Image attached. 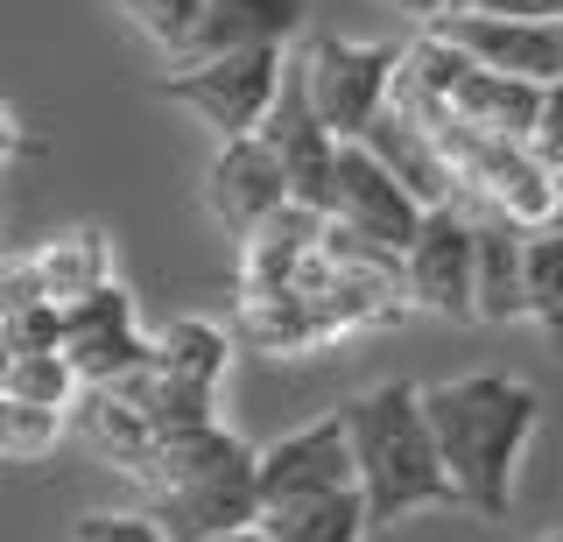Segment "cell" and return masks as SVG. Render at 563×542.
Wrapping results in <instances>:
<instances>
[{
    "instance_id": "16",
    "label": "cell",
    "mask_w": 563,
    "mask_h": 542,
    "mask_svg": "<svg viewBox=\"0 0 563 542\" xmlns=\"http://www.w3.org/2000/svg\"><path fill=\"white\" fill-rule=\"evenodd\" d=\"M233 339L254 345V353H268V360H303V353H324L331 345L303 289H240Z\"/></svg>"
},
{
    "instance_id": "35",
    "label": "cell",
    "mask_w": 563,
    "mask_h": 542,
    "mask_svg": "<svg viewBox=\"0 0 563 542\" xmlns=\"http://www.w3.org/2000/svg\"><path fill=\"white\" fill-rule=\"evenodd\" d=\"M0 240H8V204H0ZM0 254H8V247H0Z\"/></svg>"
},
{
    "instance_id": "11",
    "label": "cell",
    "mask_w": 563,
    "mask_h": 542,
    "mask_svg": "<svg viewBox=\"0 0 563 542\" xmlns=\"http://www.w3.org/2000/svg\"><path fill=\"white\" fill-rule=\"evenodd\" d=\"M198 198H205L211 225H225L233 240H246L268 212L289 204V169H282V155L268 148V134H240V142L211 148Z\"/></svg>"
},
{
    "instance_id": "37",
    "label": "cell",
    "mask_w": 563,
    "mask_h": 542,
    "mask_svg": "<svg viewBox=\"0 0 563 542\" xmlns=\"http://www.w3.org/2000/svg\"><path fill=\"white\" fill-rule=\"evenodd\" d=\"M457 8H479V0H451V14H457Z\"/></svg>"
},
{
    "instance_id": "3",
    "label": "cell",
    "mask_w": 563,
    "mask_h": 542,
    "mask_svg": "<svg viewBox=\"0 0 563 542\" xmlns=\"http://www.w3.org/2000/svg\"><path fill=\"white\" fill-rule=\"evenodd\" d=\"M134 486H148V515L163 521L169 542H205V535L261 521L254 444H240L225 423L155 436V451L134 472Z\"/></svg>"
},
{
    "instance_id": "9",
    "label": "cell",
    "mask_w": 563,
    "mask_h": 542,
    "mask_svg": "<svg viewBox=\"0 0 563 542\" xmlns=\"http://www.w3.org/2000/svg\"><path fill=\"white\" fill-rule=\"evenodd\" d=\"M64 353L78 366L85 388H106V380H128L155 360V331H141L134 289L128 283H106L92 296L64 310Z\"/></svg>"
},
{
    "instance_id": "22",
    "label": "cell",
    "mask_w": 563,
    "mask_h": 542,
    "mask_svg": "<svg viewBox=\"0 0 563 542\" xmlns=\"http://www.w3.org/2000/svg\"><path fill=\"white\" fill-rule=\"evenodd\" d=\"M261 529L275 542H366L374 515H366V494L345 486V494H317V500H289V507H268Z\"/></svg>"
},
{
    "instance_id": "36",
    "label": "cell",
    "mask_w": 563,
    "mask_h": 542,
    "mask_svg": "<svg viewBox=\"0 0 563 542\" xmlns=\"http://www.w3.org/2000/svg\"><path fill=\"white\" fill-rule=\"evenodd\" d=\"M536 542H563V529H550V535H536Z\"/></svg>"
},
{
    "instance_id": "34",
    "label": "cell",
    "mask_w": 563,
    "mask_h": 542,
    "mask_svg": "<svg viewBox=\"0 0 563 542\" xmlns=\"http://www.w3.org/2000/svg\"><path fill=\"white\" fill-rule=\"evenodd\" d=\"M8 360H14V345H8V331H0V380H8Z\"/></svg>"
},
{
    "instance_id": "28",
    "label": "cell",
    "mask_w": 563,
    "mask_h": 542,
    "mask_svg": "<svg viewBox=\"0 0 563 542\" xmlns=\"http://www.w3.org/2000/svg\"><path fill=\"white\" fill-rule=\"evenodd\" d=\"M29 303H49L43 275H35V254H0V318H14Z\"/></svg>"
},
{
    "instance_id": "24",
    "label": "cell",
    "mask_w": 563,
    "mask_h": 542,
    "mask_svg": "<svg viewBox=\"0 0 563 542\" xmlns=\"http://www.w3.org/2000/svg\"><path fill=\"white\" fill-rule=\"evenodd\" d=\"M70 436V409H43V401L0 395V465H35Z\"/></svg>"
},
{
    "instance_id": "27",
    "label": "cell",
    "mask_w": 563,
    "mask_h": 542,
    "mask_svg": "<svg viewBox=\"0 0 563 542\" xmlns=\"http://www.w3.org/2000/svg\"><path fill=\"white\" fill-rule=\"evenodd\" d=\"M70 542H169V535H163V521L141 507V515H78Z\"/></svg>"
},
{
    "instance_id": "23",
    "label": "cell",
    "mask_w": 563,
    "mask_h": 542,
    "mask_svg": "<svg viewBox=\"0 0 563 542\" xmlns=\"http://www.w3.org/2000/svg\"><path fill=\"white\" fill-rule=\"evenodd\" d=\"M521 289H528V324H536L542 339H550V353L563 360V225H542V233H528Z\"/></svg>"
},
{
    "instance_id": "18",
    "label": "cell",
    "mask_w": 563,
    "mask_h": 542,
    "mask_svg": "<svg viewBox=\"0 0 563 542\" xmlns=\"http://www.w3.org/2000/svg\"><path fill=\"white\" fill-rule=\"evenodd\" d=\"M479 219V324H528V233L500 212H472Z\"/></svg>"
},
{
    "instance_id": "12",
    "label": "cell",
    "mask_w": 563,
    "mask_h": 542,
    "mask_svg": "<svg viewBox=\"0 0 563 542\" xmlns=\"http://www.w3.org/2000/svg\"><path fill=\"white\" fill-rule=\"evenodd\" d=\"M430 29L444 43H457L472 64H486V71H507V78H528V85L563 78V22H528V14L457 8V14H437Z\"/></svg>"
},
{
    "instance_id": "20",
    "label": "cell",
    "mask_w": 563,
    "mask_h": 542,
    "mask_svg": "<svg viewBox=\"0 0 563 542\" xmlns=\"http://www.w3.org/2000/svg\"><path fill=\"white\" fill-rule=\"evenodd\" d=\"M35 275H43V296L57 310H70L78 296H92L113 283V240L99 233V225H70V233L43 240L35 247Z\"/></svg>"
},
{
    "instance_id": "33",
    "label": "cell",
    "mask_w": 563,
    "mask_h": 542,
    "mask_svg": "<svg viewBox=\"0 0 563 542\" xmlns=\"http://www.w3.org/2000/svg\"><path fill=\"white\" fill-rule=\"evenodd\" d=\"M205 542H275L261 521H246V529H225V535H205Z\"/></svg>"
},
{
    "instance_id": "17",
    "label": "cell",
    "mask_w": 563,
    "mask_h": 542,
    "mask_svg": "<svg viewBox=\"0 0 563 542\" xmlns=\"http://www.w3.org/2000/svg\"><path fill=\"white\" fill-rule=\"evenodd\" d=\"M536 113H542V85L486 71V64L465 57V71H457V85H451V120H465V128H479V134L528 142V134H536Z\"/></svg>"
},
{
    "instance_id": "4",
    "label": "cell",
    "mask_w": 563,
    "mask_h": 542,
    "mask_svg": "<svg viewBox=\"0 0 563 542\" xmlns=\"http://www.w3.org/2000/svg\"><path fill=\"white\" fill-rule=\"evenodd\" d=\"M437 148L451 163V184L472 212H500L515 219L521 233H542V225H563V169H550L528 142H507V134H479L465 120H444L430 128Z\"/></svg>"
},
{
    "instance_id": "5",
    "label": "cell",
    "mask_w": 563,
    "mask_h": 542,
    "mask_svg": "<svg viewBox=\"0 0 563 542\" xmlns=\"http://www.w3.org/2000/svg\"><path fill=\"white\" fill-rule=\"evenodd\" d=\"M282 78H289V49H219V57L169 64L163 99L184 107L211 142H240V134H261Z\"/></svg>"
},
{
    "instance_id": "30",
    "label": "cell",
    "mask_w": 563,
    "mask_h": 542,
    "mask_svg": "<svg viewBox=\"0 0 563 542\" xmlns=\"http://www.w3.org/2000/svg\"><path fill=\"white\" fill-rule=\"evenodd\" d=\"M35 142H29V128H22V113H14L8 107V99H0V169H8V163H22V155H29Z\"/></svg>"
},
{
    "instance_id": "8",
    "label": "cell",
    "mask_w": 563,
    "mask_h": 542,
    "mask_svg": "<svg viewBox=\"0 0 563 542\" xmlns=\"http://www.w3.org/2000/svg\"><path fill=\"white\" fill-rule=\"evenodd\" d=\"M254 472H261V515H268V507H289V500H317V494H345V486H360V472H352L345 409H331V416H317V423L282 430L275 444H261Z\"/></svg>"
},
{
    "instance_id": "25",
    "label": "cell",
    "mask_w": 563,
    "mask_h": 542,
    "mask_svg": "<svg viewBox=\"0 0 563 542\" xmlns=\"http://www.w3.org/2000/svg\"><path fill=\"white\" fill-rule=\"evenodd\" d=\"M0 395L43 401V409H78L85 380H78V366H70L64 345H49V353H14V360H8V380H0Z\"/></svg>"
},
{
    "instance_id": "7",
    "label": "cell",
    "mask_w": 563,
    "mask_h": 542,
    "mask_svg": "<svg viewBox=\"0 0 563 542\" xmlns=\"http://www.w3.org/2000/svg\"><path fill=\"white\" fill-rule=\"evenodd\" d=\"M401 289L430 318H451V324L479 318V219H472L465 198L422 212L409 254H401Z\"/></svg>"
},
{
    "instance_id": "2",
    "label": "cell",
    "mask_w": 563,
    "mask_h": 542,
    "mask_svg": "<svg viewBox=\"0 0 563 542\" xmlns=\"http://www.w3.org/2000/svg\"><path fill=\"white\" fill-rule=\"evenodd\" d=\"M345 430H352V472H360L374 529H395V521L430 515V507H457V486L444 472L416 380H380V388L352 395Z\"/></svg>"
},
{
    "instance_id": "29",
    "label": "cell",
    "mask_w": 563,
    "mask_h": 542,
    "mask_svg": "<svg viewBox=\"0 0 563 542\" xmlns=\"http://www.w3.org/2000/svg\"><path fill=\"white\" fill-rule=\"evenodd\" d=\"M528 148H536L550 169H563V78L542 85V113H536V134H528Z\"/></svg>"
},
{
    "instance_id": "10",
    "label": "cell",
    "mask_w": 563,
    "mask_h": 542,
    "mask_svg": "<svg viewBox=\"0 0 563 542\" xmlns=\"http://www.w3.org/2000/svg\"><path fill=\"white\" fill-rule=\"evenodd\" d=\"M422 212H430V204H422L366 142H339V169H331V219L339 225L380 240V247H395V254H409Z\"/></svg>"
},
{
    "instance_id": "1",
    "label": "cell",
    "mask_w": 563,
    "mask_h": 542,
    "mask_svg": "<svg viewBox=\"0 0 563 542\" xmlns=\"http://www.w3.org/2000/svg\"><path fill=\"white\" fill-rule=\"evenodd\" d=\"M422 409H430L457 507L479 521H507L515 515V486H521V458L542 423V395L515 374H457V380H430Z\"/></svg>"
},
{
    "instance_id": "6",
    "label": "cell",
    "mask_w": 563,
    "mask_h": 542,
    "mask_svg": "<svg viewBox=\"0 0 563 542\" xmlns=\"http://www.w3.org/2000/svg\"><path fill=\"white\" fill-rule=\"evenodd\" d=\"M296 71L310 85V107L339 142H360L387 113L401 71V43H352V36H310L296 49Z\"/></svg>"
},
{
    "instance_id": "31",
    "label": "cell",
    "mask_w": 563,
    "mask_h": 542,
    "mask_svg": "<svg viewBox=\"0 0 563 542\" xmlns=\"http://www.w3.org/2000/svg\"><path fill=\"white\" fill-rule=\"evenodd\" d=\"M486 14H528V22H563V0H479Z\"/></svg>"
},
{
    "instance_id": "21",
    "label": "cell",
    "mask_w": 563,
    "mask_h": 542,
    "mask_svg": "<svg viewBox=\"0 0 563 542\" xmlns=\"http://www.w3.org/2000/svg\"><path fill=\"white\" fill-rule=\"evenodd\" d=\"M155 366L176 380H190V388H225V366H233V331L211 324V318H169L155 331Z\"/></svg>"
},
{
    "instance_id": "32",
    "label": "cell",
    "mask_w": 563,
    "mask_h": 542,
    "mask_svg": "<svg viewBox=\"0 0 563 542\" xmlns=\"http://www.w3.org/2000/svg\"><path fill=\"white\" fill-rule=\"evenodd\" d=\"M387 8H395V14H409V22H422V29H430L437 14H451V0H387Z\"/></svg>"
},
{
    "instance_id": "19",
    "label": "cell",
    "mask_w": 563,
    "mask_h": 542,
    "mask_svg": "<svg viewBox=\"0 0 563 542\" xmlns=\"http://www.w3.org/2000/svg\"><path fill=\"white\" fill-rule=\"evenodd\" d=\"M360 142L374 148L380 163L395 169V177L409 184L422 204H451V198H457V184H451V163H444V148H437V134H430V128H416L409 113H395V107H387V113L374 120V128L360 134Z\"/></svg>"
},
{
    "instance_id": "14",
    "label": "cell",
    "mask_w": 563,
    "mask_h": 542,
    "mask_svg": "<svg viewBox=\"0 0 563 542\" xmlns=\"http://www.w3.org/2000/svg\"><path fill=\"white\" fill-rule=\"evenodd\" d=\"M317 247H324V212L289 198L240 240V289H296V275L317 261Z\"/></svg>"
},
{
    "instance_id": "13",
    "label": "cell",
    "mask_w": 563,
    "mask_h": 542,
    "mask_svg": "<svg viewBox=\"0 0 563 542\" xmlns=\"http://www.w3.org/2000/svg\"><path fill=\"white\" fill-rule=\"evenodd\" d=\"M261 134H268V148L282 155V169H289V198L310 204V212H331V169H339V134L317 120L310 107V85L296 71L289 57V78H282L268 120H261Z\"/></svg>"
},
{
    "instance_id": "26",
    "label": "cell",
    "mask_w": 563,
    "mask_h": 542,
    "mask_svg": "<svg viewBox=\"0 0 563 542\" xmlns=\"http://www.w3.org/2000/svg\"><path fill=\"white\" fill-rule=\"evenodd\" d=\"M120 14H128V29L141 43H155L169 64L190 57V43H198V22H205V0H113Z\"/></svg>"
},
{
    "instance_id": "15",
    "label": "cell",
    "mask_w": 563,
    "mask_h": 542,
    "mask_svg": "<svg viewBox=\"0 0 563 542\" xmlns=\"http://www.w3.org/2000/svg\"><path fill=\"white\" fill-rule=\"evenodd\" d=\"M310 22V0H205V22L190 57H219V49H289Z\"/></svg>"
}]
</instances>
